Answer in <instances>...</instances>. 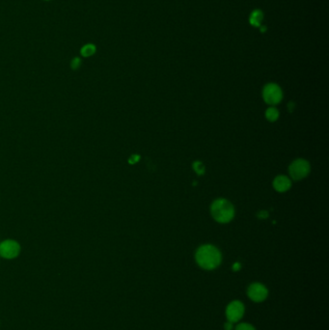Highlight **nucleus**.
Masks as SVG:
<instances>
[{"label":"nucleus","instance_id":"f257e3e1","mask_svg":"<svg viewBox=\"0 0 329 330\" xmlns=\"http://www.w3.org/2000/svg\"><path fill=\"white\" fill-rule=\"evenodd\" d=\"M197 264L204 270H215L221 263L219 250L210 244L201 246L195 255Z\"/></svg>","mask_w":329,"mask_h":330},{"label":"nucleus","instance_id":"f03ea898","mask_svg":"<svg viewBox=\"0 0 329 330\" xmlns=\"http://www.w3.org/2000/svg\"><path fill=\"white\" fill-rule=\"evenodd\" d=\"M214 218L220 223H228L235 216V210L233 205L225 199L216 200L211 208Z\"/></svg>","mask_w":329,"mask_h":330},{"label":"nucleus","instance_id":"7ed1b4c3","mask_svg":"<svg viewBox=\"0 0 329 330\" xmlns=\"http://www.w3.org/2000/svg\"><path fill=\"white\" fill-rule=\"evenodd\" d=\"M21 244L15 240H4L0 242V257L5 260H13L21 254Z\"/></svg>","mask_w":329,"mask_h":330},{"label":"nucleus","instance_id":"20e7f679","mask_svg":"<svg viewBox=\"0 0 329 330\" xmlns=\"http://www.w3.org/2000/svg\"><path fill=\"white\" fill-rule=\"evenodd\" d=\"M263 98L267 103L274 105L282 101L283 92L277 84L269 83L263 90Z\"/></svg>","mask_w":329,"mask_h":330},{"label":"nucleus","instance_id":"39448f33","mask_svg":"<svg viewBox=\"0 0 329 330\" xmlns=\"http://www.w3.org/2000/svg\"><path fill=\"white\" fill-rule=\"evenodd\" d=\"M289 171H290L291 177L294 180H302V179L305 178L310 172L309 162L306 161L305 159H302V158L296 159L291 164Z\"/></svg>","mask_w":329,"mask_h":330},{"label":"nucleus","instance_id":"423d86ee","mask_svg":"<svg viewBox=\"0 0 329 330\" xmlns=\"http://www.w3.org/2000/svg\"><path fill=\"white\" fill-rule=\"evenodd\" d=\"M247 295L251 300L255 302H262L268 298L269 292L264 285L260 283H254L249 286L247 290Z\"/></svg>","mask_w":329,"mask_h":330},{"label":"nucleus","instance_id":"0eeeda50","mask_svg":"<svg viewBox=\"0 0 329 330\" xmlns=\"http://www.w3.org/2000/svg\"><path fill=\"white\" fill-rule=\"evenodd\" d=\"M244 314H245V306L241 301L235 300L227 306L226 317L228 319V322L237 323L243 318Z\"/></svg>","mask_w":329,"mask_h":330},{"label":"nucleus","instance_id":"6e6552de","mask_svg":"<svg viewBox=\"0 0 329 330\" xmlns=\"http://www.w3.org/2000/svg\"><path fill=\"white\" fill-rule=\"evenodd\" d=\"M292 185L291 180L286 176H278L274 180V187L278 192L287 191Z\"/></svg>","mask_w":329,"mask_h":330},{"label":"nucleus","instance_id":"1a4fd4ad","mask_svg":"<svg viewBox=\"0 0 329 330\" xmlns=\"http://www.w3.org/2000/svg\"><path fill=\"white\" fill-rule=\"evenodd\" d=\"M264 20V13L259 10V9H256L254 10L251 14H250V17H249V23L250 25L254 27H260L262 26V22Z\"/></svg>","mask_w":329,"mask_h":330},{"label":"nucleus","instance_id":"9d476101","mask_svg":"<svg viewBox=\"0 0 329 330\" xmlns=\"http://www.w3.org/2000/svg\"><path fill=\"white\" fill-rule=\"evenodd\" d=\"M97 51V48L94 44H86L84 45L82 50H81V54L83 57H90L94 55Z\"/></svg>","mask_w":329,"mask_h":330},{"label":"nucleus","instance_id":"9b49d317","mask_svg":"<svg viewBox=\"0 0 329 330\" xmlns=\"http://www.w3.org/2000/svg\"><path fill=\"white\" fill-rule=\"evenodd\" d=\"M266 117H267V119L269 121L274 122V121H276L278 119V117H279V112H278V110L276 108H274V107H270L266 111Z\"/></svg>","mask_w":329,"mask_h":330},{"label":"nucleus","instance_id":"f8f14e48","mask_svg":"<svg viewBox=\"0 0 329 330\" xmlns=\"http://www.w3.org/2000/svg\"><path fill=\"white\" fill-rule=\"evenodd\" d=\"M193 169L198 175H203L205 173V166L201 161H195L193 163Z\"/></svg>","mask_w":329,"mask_h":330},{"label":"nucleus","instance_id":"ddd939ff","mask_svg":"<svg viewBox=\"0 0 329 330\" xmlns=\"http://www.w3.org/2000/svg\"><path fill=\"white\" fill-rule=\"evenodd\" d=\"M81 66H82V59L80 57L73 58V60L71 61V68L73 70H78L81 68Z\"/></svg>","mask_w":329,"mask_h":330},{"label":"nucleus","instance_id":"4468645a","mask_svg":"<svg viewBox=\"0 0 329 330\" xmlns=\"http://www.w3.org/2000/svg\"><path fill=\"white\" fill-rule=\"evenodd\" d=\"M236 330H256L254 329V327H252L249 324H240L237 328Z\"/></svg>","mask_w":329,"mask_h":330},{"label":"nucleus","instance_id":"2eb2a0df","mask_svg":"<svg viewBox=\"0 0 329 330\" xmlns=\"http://www.w3.org/2000/svg\"><path fill=\"white\" fill-rule=\"evenodd\" d=\"M258 216L261 218V219H266L269 217V212L267 210H261L258 212Z\"/></svg>","mask_w":329,"mask_h":330},{"label":"nucleus","instance_id":"dca6fc26","mask_svg":"<svg viewBox=\"0 0 329 330\" xmlns=\"http://www.w3.org/2000/svg\"><path fill=\"white\" fill-rule=\"evenodd\" d=\"M224 329H225V330H233V323H231V322H227V323L225 324V326H224Z\"/></svg>","mask_w":329,"mask_h":330},{"label":"nucleus","instance_id":"f3484780","mask_svg":"<svg viewBox=\"0 0 329 330\" xmlns=\"http://www.w3.org/2000/svg\"><path fill=\"white\" fill-rule=\"evenodd\" d=\"M139 160V155H133L131 158H130V163H136L137 161H138Z\"/></svg>","mask_w":329,"mask_h":330},{"label":"nucleus","instance_id":"a211bd4d","mask_svg":"<svg viewBox=\"0 0 329 330\" xmlns=\"http://www.w3.org/2000/svg\"><path fill=\"white\" fill-rule=\"evenodd\" d=\"M240 269H241V265H240L239 263L235 264V265H234V267H233V270H239Z\"/></svg>","mask_w":329,"mask_h":330},{"label":"nucleus","instance_id":"6ab92c4d","mask_svg":"<svg viewBox=\"0 0 329 330\" xmlns=\"http://www.w3.org/2000/svg\"><path fill=\"white\" fill-rule=\"evenodd\" d=\"M288 107H289V110H290V111L292 112V111L294 110V107H295V103H294V102H290V103H289V106H288Z\"/></svg>","mask_w":329,"mask_h":330},{"label":"nucleus","instance_id":"aec40b11","mask_svg":"<svg viewBox=\"0 0 329 330\" xmlns=\"http://www.w3.org/2000/svg\"><path fill=\"white\" fill-rule=\"evenodd\" d=\"M259 28H260V31H261L262 33H265V32L267 31V29H268V28H267V26H261L260 27H259Z\"/></svg>","mask_w":329,"mask_h":330},{"label":"nucleus","instance_id":"412c9836","mask_svg":"<svg viewBox=\"0 0 329 330\" xmlns=\"http://www.w3.org/2000/svg\"><path fill=\"white\" fill-rule=\"evenodd\" d=\"M45 1H50V0H45Z\"/></svg>","mask_w":329,"mask_h":330}]
</instances>
